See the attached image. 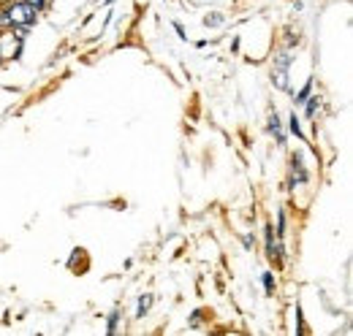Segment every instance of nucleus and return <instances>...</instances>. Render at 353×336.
Wrapping results in <instances>:
<instances>
[{
    "instance_id": "f3484780",
    "label": "nucleus",
    "mask_w": 353,
    "mask_h": 336,
    "mask_svg": "<svg viewBox=\"0 0 353 336\" xmlns=\"http://www.w3.org/2000/svg\"><path fill=\"white\" fill-rule=\"evenodd\" d=\"M106 3H112V0H106Z\"/></svg>"
},
{
    "instance_id": "4468645a",
    "label": "nucleus",
    "mask_w": 353,
    "mask_h": 336,
    "mask_svg": "<svg viewBox=\"0 0 353 336\" xmlns=\"http://www.w3.org/2000/svg\"><path fill=\"white\" fill-rule=\"evenodd\" d=\"M204 25H207V28H218V25H223V14H210V17H204Z\"/></svg>"
},
{
    "instance_id": "dca6fc26",
    "label": "nucleus",
    "mask_w": 353,
    "mask_h": 336,
    "mask_svg": "<svg viewBox=\"0 0 353 336\" xmlns=\"http://www.w3.org/2000/svg\"><path fill=\"white\" fill-rule=\"evenodd\" d=\"M0 63H3V52H0Z\"/></svg>"
},
{
    "instance_id": "0eeeda50",
    "label": "nucleus",
    "mask_w": 353,
    "mask_h": 336,
    "mask_svg": "<svg viewBox=\"0 0 353 336\" xmlns=\"http://www.w3.org/2000/svg\"><path fill=\"white\" fill-rule=\"evenodd\" d=\"M305 106V114H307V120H315V114H318V109H321V98L318 95H310L307 101L302 103Z\"/></svg>"
},
{
    "instance_id": "f03ea898",
    "label": "nucleus",
    "mask_w": 353,
    "mask_h": 336,
    "mask_svg": "<svg viewBox=\"0 0 353 336\" xmlns=\"http://www.w3.org/2000/svg\"><path fill=\"white\" fill-rule=\"evenodd\" d=\"M291 63H294L291 49H277V52H274V60H272V84H274L277 90H288V87H291V84H288Z\"/></svg>"
},
{
    "instance_id": "f257e3e1",
    "label": "nucleus",
    "mask_w": 353,
    "mask_h": 336,
    "mask_svg": "<svg viewBox=\"0 0 353 336\" xmlns=\"http://www.w3.org/2000/svg\"><path fill=\"white\" fill-rule=\"evenodd\" d=\"M36 19H39V11L36 8H30L25 0H11V3H3L0 6V30H11V28H17V25H36Z\"/></svg>"
},
{
    "instance_id": "6e6552de",
    "label": "nucleus",
    "mask_w": 353,
    "mask_h": 336,
    "mask_svg": "<svg viewBox=\"0 0 353 336\" xmlns=\"http://www.w3.org/2000/svg\"><path fill=\"white\" fill-rule=\"evenodd\" d=\"M288 130L296 136V138H302L305 141V133H302V123H299V117H296V112L288 117Z\"/></svg>"
},
{
    "instance_id": "423d86ee",
    "label": "nucleus",
    "mask_w": 353,
    "mask_h": 336,
    "mask_svg": "<svg viewBox=\"0 0 353 336\" xmlns=\"http://www.w3.org/2000/svg\"><path fill=\"white\" fill-rule=\"evenodd\" d=\"M152 301H155V295L144 293L139 298V306H136V317L141 320V317H147V312H150V306H152Z\"/></svg>"
},
{
    "instance_id": "9b49d317",
    "label": "nucleus",
    "mask_w": 353,
    "mask_h": 336,
    "mask_svg": "<svg viewBox=\"0 0 353 336\" xmlns=\"http://www.w3.org/2000/svg\"><path fill=\"white\" fill-rule=\"evenodd\" d=\"M261 282H264V291L269 295L274 293V288H277V282H274V274H272V271H264V274H261Z\"/></svg>"
},
{
    "instance_id": "7ed1b4c3",
    "label": "nucleus",
    "mask_w": 353,
    "mask_h": 336,
    "mask_svg": "<svg viewBox=\"0 0 353 336\" xmlns=\"http://www.w3.org/2000/svg\"><path fill=\"white\" fill-rule=\"evenodd\" d=\"M264 242H266V258L274 263V269H283L285 263V244L280 236H274V225L266 222L264 225Z\"/></svg>"
},
{
    "instance_id": "39448f33",
    "label": "nucleus",
    "mask_w": 353,
    "mask_h": 336,
    "mask_svg": "<svg viewBox=\"0 0 353 336\" xmlns=\"http://www.w3.org/2000/svg\"><path fill=\"white\" fill-rule=\"evenodd\" d=\"M269 133L274 136V141H277V147H285V130H283V123H280V117H277V112H272L269 114Z\"/></svg>"
},
{
    "instance_id": "1a4fd4ad",
    "label": "nucleus",
    "mask_w": 353,
    "mask_h": 336,
    "mask_svg": "<svg viewBox=\"0 0 353 336\" xmlns=\"http://www.w3.org/2000/svg\"><path fill=\"white\" fill-rule=\"evenodd\" d=\"M310 95H312V79H307V82H305V87H302V90H299V92L294 95V101H296V106H302V103L307 101Z\"/></svg>"
},
{
    "instance_id": "ddd939ff",
    "label": "nucleus",
    "mask_w": 353,
    "mask_h": 336,
    "mask_svg": "<svg viewBox=\"0 0 353 336\" xmlns=\"http://www.w3.org/2000/svg\"><path fill=\"white\" fill-rule=\"evenodd\" d=\"M25 3H28L30 8H36L39 14H41V11H46V8L52 6V0H25Z\"/></svg>"
},
{
    "instance_id": "20e7f679",
    "label": "nucleus",
    "mask_w": 353,
    "mask_h": 336,
    "mask_svg": "<svg viewBox=\"0 0 353 336\" xmlns=\"http://www.w3.org/2000/svg\"><path fill=\"white\" fill-rule=\"evenodd\" d=\"M307 182H310L307 166H305L302 155H299V152H294V155L288 158V190L302 187V185H307Z\"/></svg>"
},
{
    "instance_id": "f8f14e48",
    "label": "nucleus",
    "mask_w": 353,
    "mask_h": 336,
    "mask_svg": "<svg viewBox=\"0 0 353 336\" xmlns=\"http://www.w3.org/2000/svg\"><path fill=\"white\" fill-rule=\"evenodd\" d=\"M274 236L285 239V211H283V209L277 211V231H274Z\"/></svg>"
},
{
    "instance_id": "9d476101",
    "label": "nucleus",
    "mask_w": 353,
    "mask_h": 336,
    "mask_svg": "<svg viewBox=\"0 0 353 336\" xmlns=\"http://www.w3.org/2000/svg\"><path fill=\"white\" fill-rule=\"evenodd\" d=\"M120 309H114L112 315H109V320H106V334H117V326H120Z\"/></svg>"
},
{
    "instance_id": "2eb2a0df",
    "label": "nucleus",
    "mask_w": 353,
    "mask_h": 336,
    "mask_svg": "<svg viewBox=\"0 0 353 336\" xmlns=\"http://www.w3.org/2000/svg\"><path fill=\"white\" fill-rule=\"evenodd\" d=\"M174 30H176V36H179V39H182V41H185V39H188V36H185V28H182V25H179V22H174Z\"/></svg>"
}]
</instances>
